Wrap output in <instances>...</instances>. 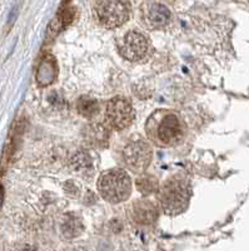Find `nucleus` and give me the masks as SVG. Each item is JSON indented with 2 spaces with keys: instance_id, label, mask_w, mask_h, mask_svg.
I'll use <instances>...</instances> for the list:
<instances>
[{
  "instance_id": "nucleus-4",
  "label": "nucleus",
  "mask_w": 249,
  "mask_h": 251,
  "mask_svg": "<svg viewBox=\"0 0 249 251\" xmlns=\"http://www.w3.org/2000/svg\"><path fill=\"white\" fill-rule=\"evenodd\" d=\"M131 10L129 0H98L94 8L98 22L108 29L122 26L129 19Z\"/></svg>"
},
{
  "instance_id": "nucleus-13",
  "label": "nucleus",
  "mask_w": 249,
  "mask_h": 251,
  "mask_svg": "<svg viewBox=\"0 0 249 251\" xmlns=\"http://www.w3.org/2000/svg\"><path fill=\"white\" fill-rule=\"evenodd\" d=\"M83 230V224L82 220H80L79 216L77 215H68L63 224V231H64V235L68 237H75L82 232Z\"/></svg>"
},
{
  "instance_id": "nucleus-6",
  "label": "nucleus",
  "mask_w": 249,
  "mask_h": 251,
  "mask_svg": "<svg viewBox=\"0 0 249 251\" xmlns=\"http://www.w3.org/2000/svg\"><path fill=\"white\" fill-rule=\"evenodd\" d=\"M105 121L108 126L116 131H122L133 123L134 108L132 103L124 97H115L111 100L105 109Z\"/></svg>"
},
{
  "instance_id": "nucleus-14",
  "label": "nucleus",
  "mask_w": 249,
  "mask_h": 251,
  "mask_svg": "<svg viewBox=\"0 0 249 251\" xmlns=\"http://www.w3.org/2000/svg\"><path fill=\"white\" fill-rule=\"evenodd\" d=\"M1 201H3V192L0 190V205H1Z\"/></svg>"
},
{
  "instance_id": "nucleus-9",
  "label": "nucleus",
  "mask_w": 249,
  "mask_h": 251,
  "mask_svg": "<svg viewBox=\"0 0 249 251\" xmlns=\"http://www.w3.org/2000/svg\"><path fill=\"white\" fill-rule=\"evenodd\" d=\"M128 215L132 221L138 225H153L159 217V207L156 202L148 199L136 200L128 206Z\"/></svg>"
},
{
  "instance_id": "nucleus-1",
  "label": "nucleus",
  "mask_w": 249,
  "mask_h": 251,
  "mask_svg": "<svg viewBox=\"0 0 249 251\" xmlns=\"http://www.w3.org/2000/svg\"><path fill=\"white\" fill-rule=\"evenodd\" d=\"M145 133L153 145L161 149H169L181 143L187 128L181 114L170 109H158L148 117Z\"/></svg>"
},
{
  "instance_id": "nucleus-11",
  "label": "nucleus",
  "mask_w": 249,
  "mask_h": 251,
  "mask_svg": "<svg viewBox=\"0 0 249 251\" xmlns=\"http://www.w3.org/2000/svg\"><path fill=\"white\" fill-rule=\"evenodd\" d=\"M87 140L96 147H105L109 141V132L102 125H91L87 131Z\"/></svg>"
},
{
  "instance_id": "nucleus-2",
  "label": "nucleus",
  "mask_w": 249,
  "mask_h": 251,
  "mask_svg": "<svg viewBox=\"0 0 249 251\" xmlns=\"http://www.w3.org/2000/svg\"><path fill=\"white\" fill-rule=\"evenodd\" d=\"M157 194L163 212L176 216L187 210L192 197V186L188 178L176 175L164 181L163 185H159Z\"/></svg>"
},
{
  "instance_id": "nucleus-10",
  "label": "nucleus",
  "mask_w": 249,
  "mask_h": 251,
  "mask_svg": "<svg viewBox=\"0 0 249 251\" xmlns=\"http://www.w3.org/2000/svg\"><path fill=\"white\" fill-rule=\"evenodd\" d=\"M77 109L83 117L88 118V120H93L94 117H96L99 114L100 104L94 98L88 97V96H83V97L78 100Z\"/></svg>"
},
{
  "instance_id": "nucleus-5",
  "label": "nucleus",
  "mask_w": 249,
  "mask_h": 251,
  "mask_svg": "<svg viewBox=\"0 0 249 251\" xmlns=\"http://www.w3.org/2000/svg\"><path fill=\"white\" fill-rule=\"evenodd\" d=\"M153 158V150L149 142L136 140L128 143L122 151V160L127 169L136 174H142L149 167Z\"/></svg>"
},
{
  "instance_id": "nucleus-3",
  "label": "nucleus",
  "mask_w": 249,
  "mask_h": 251,
  "mask_svg": "<svg viewBox=\"0 0 249 251\" xmlns=\"http://www.w3.org/2000/svg\"><path fill=\"white\" fill-rule=\"evenodd\" d=\"M98 190L108 202H124L132 195V178L123 169L107 170L98 180Z\"/></svg>"
},
{
  "instance_id": "nucleus-7",
  "label": "nucleus",
  "mask_w": 249,
  "mask_h": 251,
  "mask_svg": "<svg viewBox=\"0 0 249 251\" xmlns=\"http://www.w3.org/2000/svg\"><path fill=\"white\" fill-rule=\"evenodd\" d=\"M119 53L129 62L144 59L149 50V43L144 34L136 30H128L118 42Z\"/></svg>"
},
{
  "instance_id": "nucleus-12",
  "label": "nucleus",
  "mask_w": 249,
  "mask_h": 251,
  "mask_svg": "<svg viewBox=\"0 0 249 251\" xmlns=\"http://www.w3.org/2000/svg\"><path fill=\"white\" fill-rule=\"evenodd\" d=\"M159 181L156 176L153 175H148V174H143L142 176H139L136 181V190H138L143 196H150V195L157 194L159 188Z\"/></svg>"
},
{
  "instance_id": "nucleus-8",
  "label": "nucleus",
  "mask_w": 249,
  "mask_h": 251,
  "mask_svg": "<svg viewBox=\"0 0 249 251\" xmlns=\"http://www.w3.org/2000/svg\"><path fill=\"white\" fill-rule=\"evenodd\" d=\"M140 18L144 25L152 30H158L172 22V14L165 5L157 1H145L140 6Z\"/></svg>"
}]
</instances>
